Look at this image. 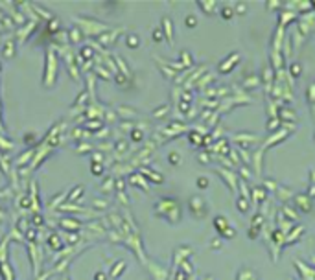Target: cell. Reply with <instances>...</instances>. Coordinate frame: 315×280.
Masks as SVG:
<instances>
[{
	"mask_svg": "<svg viewBox=\"0 0 315 280\" xmlns=\"http://www.w3.org/2000/svg\"><path fill=\"white\" fill-rule=\"evenodd\" d=\"M131 136H133V138H136V140H140V138H142V133H140V131H135Z\"/></svg>",
	"mask_w": 315,
	"mask_h": 280,
	"instance_id": "cell-14",
	"label": "cell"
},
{
	"mask_svg": "<svg viewBox=\"0 0 315 280\" xmlns=\"http://www.w3.org/2000/svg\"><path fill=\"white\" fill-rule=\"evenodd\" d=\"M291 72L295 74V76H299L300 74V68H299V64H293V68H291Z\"/></svg>",
	"mask_w": 315,
	"mask_h": 280,
	"instance_id": "cell-11",
	"label": "cell"
},
{
	"mask_svg": "<svg viewBox=\"0 0 315 280\" xmlns=\"http://www.w3.org/2000/svg\"><path fill=\"white\" fill-rule=\"evenodd\" d=\"M231 15H232L231 9H223V17H225V19H231Z\"/></svg>",
	"mask_w": 315,
	"mask_h": 280,
	"instance_id": "cell-12",
	"label": "cell"
},
{
	"mask_svg": "<svg viewBox=\"0 0 315 280\" xmlns=\"http://www.w3.org/2000/svg\"><path fill=\"white\" fill-rule=\"evenodd\" d=\"M138 42H140V41H138V35H129V37H127V46H129V48H136Z\"/></svg>",
	"mask_w": 315,
	"mask_h": 280,
	"instance_id": "cell-3",
	"label": "cell"
},
{
	"mask_svg": "<svg viewBox=\"0 0 315 280\" xmlns=\"http://www.w3.org/2000/svg\"><path fill=\"white\" fill-rule=\"evenodd\" d=\"M81 56H83V57H85V59H87V57H92V50H90V48H87V46H85V48H83V50H81Z\"/></svg>",
	"mask_w": 315,
	"mask_h": 280,
	"instance_id": "cell-5",
	"label": "cell"
},
{
	"mask_svg": "<svg viewBox=\"0 0 315 280\" xmlns=\"http://www.w3.org/2000/svg\"><path fill=\"white\" fill-rule=\"evenodd\" d=\"M70 39H72V41H79V39H81V37H79V31H78V30H76V31L72 30V31H70Z\"/></svg>",
	"mask_w": 315,
	"mask_h": 280,
	"instance_id": "cell-7",
	"label": "cell"
},
{
	"mask_svg": "<svg viewBox=\"0 0 315 280\" xmlns=\"http://www.w3.org/2000/svg\"><path fill=\"white\" fill-rule=\"evenodd\" d=\"M61 245H63L61 238H57V236H52L50 238V247L52 249H61Z\"/></svg>",
	"mask_w": 315,
	"mask_h": 280,
	"instance_id": "cell-2",
	"label": "cell"
},
{
	"mask_svg": "<svg viewBox=\"0 0 315 280\" xmlns=\"http://www.w3.org/2000/svg\"><path fill=\"white\" fill-rule=\"evenodd\" d=\"M94 280H107V275H105V273H98V275L94 276Z\"/></svg>",
	"mask_w": 315,
	"mask_h": 280,
	"instance_id": "cell-10",
	"label": "cell"
},
{
	"mask_svg": "<svg viewBox=\"0 0 315 280\" xmlns=\"http://www.w3.org/2000/svg\"><path fill=\"white\" fill-rule=\"evenodd\" d=\"M92 168H94V170H92L94 175H100V173H102V166H100V164H94Z\"/></svg>",
	"mask_w": 315,
	"mask_h": 280,
	"instance_id": "cell-8",
	"label": "cell"
},
{
	"mask_svg": "<svg viewBox=\"0 0 315 280\" xmlns=\"http://www.w3.org/2000/svg\"><path fill=\"white\" fill-rule=\"evenodd\" d=\"M195 24H197V20H195V17H186V26H188V28H193Z\"/></svg>",
	"mask_w": 315,
	"mask_h": 280,
	"instance_id": "cell-4",
	"label": "cell"
},
{
	"mask_svg": "<svg viewBox=\"0 0 315 280\" xmlns=\"http://www.w3.org/2000/svg\"><path fill=\"white\" fill-rule=\"evenodd\" d=\"M197 186H199V188H206V186H208V181H206L205 177L197 179Z\"/></svg>",
	"mask_w": 315,
	"mask_h": 280,
	"instance_id": "cell-6",
	"label": "cell"
},
{
	"mask_svg": "<svg viewBox=\"0 0 315 280\" xmlns=\"http://www.w3.org/2000/svg\"><path fill=\"white\" fill-rule=\"evenodd\" d=\"M153 39H155V41H160V39H162L160 30H155V31H153Z\"/></svg>",
	"mask_w": 315,
	"mask_h": 280,
	"instance_id": "cell-9",
	"label": "cell"
},
{
	"mask_svg": "<svg viewBox=\"0 0 315 280\" xmlns=\"http://www.w3.org/2000/svg\"><path fill=\"white\" fill-rule=\"evenodd\" d=\"M170 159H171V162H173V164H175V162H179V157H177V153H171V157H170Z\"/></svg>",
	"mask_w": 315,
	"mask_h": 280,
	"instance_id": "cell-13",
	"label": "cell"
},
{
	"mask_svg": "<svg viewBox=\"0 0 315 280\" xmlns=\"http://www.w3.org/2000/svg\"><path fill=\"white\" fill-rule=\"evenodd\" d=\"M124 269H125V262H120V265L116 264V265L113 267V273H111V275H113V276L116 278V276H120V275H122L120 271H124Z\"/></svg>",
	"mask_w": 315,
	"mask_h": 280,
	"instance_id": "cell-1",
	"label": "cell"
}]
</instances>
